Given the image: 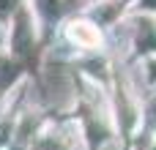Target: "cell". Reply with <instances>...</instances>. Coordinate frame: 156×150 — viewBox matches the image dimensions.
Here are the masks:
<instances>
[{
  "instance_id": "obj_1",
  "label": "cell",
  "mask_w": 156,
  "mask_h": 150,
  "mask_svg": "<svg viewBox=\"0 0 156 150\" xmlns=\"http://www.w3.org/2000/svg\"><path fill=\"white\" fill-rule=\"evenodd\" d=\"M71 38L82 46H96L99 44V30L88 22H77V25H71Z\"/></svg>"
}]
</instances>
